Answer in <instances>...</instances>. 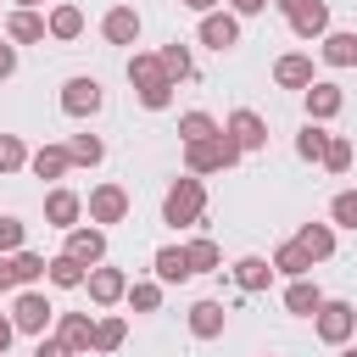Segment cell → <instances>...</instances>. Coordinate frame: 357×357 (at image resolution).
I'll return each mask as SVG.
<instances>
[{
  "label": "cell",
  "mask_w": 357,
  "mask_h": 357,
  "mask_svg": "<svg viewBox=\"0 0 357 357\" xmlns=\"http://www.w3.org/2000/svg\"><path fill=\"white\" fill-rule=\"evenodd\" d=\"M201 218H206V184H201L195 173L173 178V184H167V195H162V223L190 229V223H201Z\"/></svg>",
  "instance_id": "1"
},
{
  "label": "cell",
  "mask_w": 357,
  "mask_h": 357,
  "mask_svg": "<svg viewBox=\"0 0 357 357\" xmlns=\"http://www.w3.org/2000/svg\"><path fill=\"white\" fill-rule=\"evenodd\" d=\"M240 156H245V151H240L229 134H212V139H201V145H184V173H195V178H206V173H229Z\"/></svg>",
  "instance_id": "2"
},
{
  "label": "cell",
  "mask_w": 357,
  "mask_h": 357,
  "mask_svg": "<svg viewBox=\"0 0 357 357\" xmlns=\"http://www.w3.org/2000/svg\"><path fill=\"white\" fill-rule=\"evenodd\" d=\"M312 329H318V340H324V346H346V340L357 335V307H351V301H340V296H329V301L318 307Z\"/></svg>",
  "instance_id": "3"
},
{
  "label": "cell",
  "mask_w": 357,
  "mask_h": 357,
  "mask_svg": "<svg viewBox=\"0 0 357 357\" xmlns=\"http://www.w3.org/2000/svg\"><path fill=\"white\" fill-rule=\"evenodd\" d=\"M11 324H17V335H45L50 324H56V307L45 301V290H22L17 301H11Z\"/></svg>",
  "instance_id": "4"
},
{
  "label": "cell",
  "mask_w": 357,
  "mask_h": 357,
  "mask_svg": "<svg viewBox=\"0 0 357 357\" xmlns=\"http://www.w3.org/2000/svg\"><path fill=\"white\" fill-rule=\"evenodd\" d=\"M100 106H106V89H100L89 73H78V78H67V84H61V112H67V117H78V123H84V117H95Z\"/></svg>",
  "instance_id": "5"
},
{
  "label": "cell",
  "mask_w": 357,
  "mask_h": 357,
  "mask_svg": "<svg viewBox=\"0 0 357 357\" xmlns=\"http://www.w3.org/2000/svg\"><path fill=\"white\" fill-rule=\"evenodd\" d=\"M84 212H89L95 229H112V223L128 218V190H123V184H95L89 201H84Z\"/></svg>",
  "instance_id": "6"
},
{
  "label": "cell",
  "mask_w": 357,
  "mask_h": 357,
  "mask_svg": "<svg viewBox=\"0 0 357 357\" xmlns=\"http://www.w3.org/2000/svg\"><path fill=\"white\" fill-rule=\"evenodd\" d=\"M128 284H134V279H128L123 268L100 262V268H89V284H84V290H89L95 307H117V301H128Z\"/></svg>",
  "instance_id": "7"
},
{
  "label": "cell",
  "mask_w": 357,
  "mask_h": 357,
  "mask_svg": "<svg viewBox=\"0 0 357 357\" xmlns=\"http://www.w3.org/2000/svg\"><path fill=\"white\" fill-rule=\"evenodd\" d=\"M56 340L73 357H89L95 351V312H56Z\"/></svg>",
  "instance_id": "8"
},
{
  "label": "cell",
  "mask_w": 357,
  "mask_h": 357,
  "mask_svg": "<svg viewBox=\"0 0 357 357\" xmlns=\"http://www.w3.org/2000/svg\"><path fill=\"white\" fill-rule=\"evenodd\" d=\"M195 39H201L206 50H218V56H223V50H234V45H240V17H234V11H206V17H201V28H195Z\"/></svg>",
  "instance_id": "9"
},
{
  "label": "cell",
  "mask_w": 357,
  "mask_h": 357,
  "mask_svg": "<svg viewBox=\"0 0 357 357\" xmlns=\"http://www.w3.org/2000/svg\"><path fill=\"white\" fill-rule=\"evenodd\" d=\"M223 134L251 156V151H268V123L251 112V106H240V112H229V123H223Z\"/></svg>",
  "instance_id": "10"
},
{
  "label": "cell",
  "mask_w": 357,
  "mask_h": 357,
  "mask_svg": "<svg viewBox=\"0 0 357 357\" xmlns=\"http://www.w3.org/2000/svg\"><path fill=\"white\" fill-rule=\"evenodd\" d=\"M78 218H84V195L78 190H67V184H56V190H45V223L50 229H78Z\"/></svg>",
  "instance_id": "11"
},
{
  "label": "cell",
  "mask_w": 357,
  "mask_h": 357,
  "mask_svg": "<svg viewBox=\"0 0 357 357\" xmlns=\"http://www.w3.org/2000/svg\"><path fill=\"white\" fill-rule=\"evenodd\" d=\"M73 262H84V268H100L106 262V229H95V223H78V229H67V245H61Z\"/></svg>",
  "instance_id": "12"
},
{
  "label": "cell",
  "mask_w": 357,
  "mask_h": 357,
  "mask_svg": "<svg viewBox=\"0 0 357 357\" xmlns=\"http://www.w3.org/2000/svg\"><path fill=\"white\" fill-rule=\"evenodd\" d=\"M301 106H307V123H329V117H340V112H346V89H340V84H329V78H318V84L301 95Z\"/></svg>",
  "instance_id": "13"
},
{
  "label": "cell",
  "mask_w": 357,
  "mask_h": 357,
  "mask_svg": "<svg viewBox=\"0 0 357 357\" xmlns=\"http://www.w3.org/2000/svg\"><path fill=\"white\" fill-rule=\"evenodd\" d=\"M273 84H279V89H301V95H307V89L318 84V78H312V56H301V50H284V56L273 61Z\"/></svg>",
  "instance_id": "14"
},
{
  "label": "cell",
  "mask_w": 357,
  "mask_h": 357,
  "mask_svg": "<svg viewBox=\"0 0 357 357\" xmlns=\"http://www.w3.org/2000/svg\"><path fill=\"white\" fill-rule=\"evenodd\" d=\"M184 324H190V335H195V340H218V335H223V324H229V312H223V301L201 296V301L184 312Z\"/></svg>",
  "instance_id": "15"
},
{
  "label": "cell",
  "mask_w": 357,
  "mask_h": 357,
  "mask_svg": "<svg viewBox=\"0 0 357 357\" xmlns=\"http://www.w3.org/2000/svg\"><path fill=\"white\" fill-rule=\"evenodd\" d=\"M324 301H329V296L318 290V279H290V284H284V312H290V318H318Z\"/></svg>",
  "instance_id": "16"
},
{
  "label": "cell",
  "mask_w": 357,
  "mask_h": 357,
  "mask_svg": "<svg viewBox=\"0 0 357 357\" xmlns=\"http://www.w3.org/2000/svg\"><path fill=\"white\" fill-rule=\"evenodd\" d=\"M100 33H106V45H139V11L134 6H112L100 17Z\"/></svg>",
  "instance_id": "17"
},
{
  "label": "cell",
  "mask_w": 357,
  "mask_h": 357,
  "mask_svg": "<svg viewBox=\"0 0 357 357\" xmlns=\"http://www.w3.org/2000/svg\"><path fill=\"white\" fill-rule=\"evenodd\" d=\"M28 167H33V178H50V190H56V178L73 173V151H67V145H39V151L28 156Z\"/></svg>",
  "instance_id": "18"
},
{
  "label": "cell",
  "mask_w": 357,
  "mask_h": 357,
  "mask_svg": "<svg viewBox=\"0 0 357 357\" xmlns=\"http://www.w3.org/2000/svg\"><path fill=\"white\" fill-rule=\"evenodd\" d=\"M229 273H234V284H240L245 296H262V290L273 284V262H268V257H240Z\"/></svg>",
  "instance_id": "19"
},
{
  "label": "cell",
  "mask_w": 357,
  "mask_h": 357,
  "mask_svg": "<svg viewBox=\"0 0 357 357\" xmlns=\"http://www.w3.org/2000/svg\"><path fill=\"white\" fill-rule=\"evenodd\" d=\"M318 56H324V67H357V33L329 28V33L318 39Z\"/></svg>",
  "instance_id": "20"
},
{
  "label": "cell",
  "mask_w": 357,
  "mask_h": 357,
  "mask_svg": "<svg viewBox=\"0 0 357 357\" xmlns=\"http://www.w3.org/2000/svg\"><path fill=\"white\" fill-rule=\"evenodd\" d=\"M290 33H296V39H324V33H329V0H307V6L290 17Z\"/></svg>",
  "instance_id": "21"
},
{
  "label": "cell",
  "mask_w": 357,
  "mask_h": 357,
  "mask_svg": "<svg viewBox=\"0 0 357 357\" xmlns=\"http://www.w3.org/2000/svg\"><path fill=\"white\" fill-rule=\"evenodd\" d=\"M128 84H134V95H139V89H151V84H173V78L162 73V56H156V50H134V56H128Z\"/></svg>",
  "instance_id": "22"
},
{
  "label": "cell",
  "mask_w": 357,
  "mask_h": 357,
  "mask_svg": "<svg viewBox=\"0 0 357 357\" xmlns=\"http://www.w3.org/2000/svg\"><path fill=\"white\" fill-rule=\"evenodd\" d=\"M296 245H301L312 262H329V257H335V223H301V229H296Z\"/></svg>",
  "instance_id": "23"
},
{
  "label": "cell",
  "mask_w": 357,
  "mask_h": 357,
  "mask_svg": "<svg viewBox=\"0 0 357 357\" xmlns=\"http://www.w3.org/2000/svg\"><path fill=\"white\" fill-rule=\"evenodd\" d=\"M151 268H156V279H162V284H184V279L195 273V268H190V251H184V245H162V251L151 257Z\"/></svg>",
  "instance_id": "24"
},
{
  "label": "cell",
  "mask_w": 357,
  "mask_h": 357,
  "mask_svg": "<svg viewBox=\"0 0 357 357\" xmlns=\"http://www.w3.org/2000/svg\"><path fill=\"white\" fill-rule=\"evenodd\" d=\"M268 262H273V273H284V279H307V273L318 268V262H312V257H307V251H301L296 240L273 245V257H268Z\"/></svg>",
  "instance_id": "25"
},
{
  "label": "cell",
  "mask_w": 357,
  "mask_h": 357,
  "mask_svg": "<svg viewBox=\"0 0 357 357\" xmlns=\"http://www.w3.org/2000/svg\"><path fill=\"white\" fill-rule=\"evenodd\" d=\"M45 279H50L56 290H84V284H89V268H84V262H73L67 251H56V257H50V268H45Z\"/></svg>",
  "instance_id": "26"
},
{
  "label": "cell",
  "mask_w": 357,
  "mask_h": 357,
  "mask_svg": "<svg viewBox=\"0 0 357 357\" xmlns=\"http://www.w3.org/2000/svg\"><path fill=\"white\" fill-rule=\"evenodd\" d=\"M45 28H50V39H61V45H73L78 33H84V11L78 6H50V17H45Z\"/></svg>",
  "instance_id": "27"
},
{
  "label": "cell",
  "mask_w": 357,
  "mask_h": 357,
  "mask_svg": "<svg viewBox=\"0 0 357 357\" xmlns=\"http://www.w3.org/2000/svg\"><path fill=\"white\" fill-rule=\"evenodd\" d=\"M45 33H50V28H45L39 11H11V17H6V39H11V45H39Z\"/></svg>",
  "instance_id": "28"
},
{
  "label": "cell",
  "mask_w": 357,
  "mask_h": 357,
  "mask_svg": "<svg viewBox=\"0 0 357 357\" xmlns=\"http://www.w3.org/2000/svg\"><path fill=\"white\" fill-rule=\"evenodd\" d=\"M212 134H223V123H218L212 112H184V117H178V139H184V145H201V139H212Z\"/></svg>",
  "instance_id": "29"
},
{
  "label": "cell",
  "mask_w": 357,
  "mask_h": 357,
  "mask_svg": "<svg viewBox=\"0 0 357 357\" xmlns=\"http://www.w3.org/2000/svg\"><path fill=\"white\" fill-rule=\"evenodd\" d=\"M324 151H329V128H324V123H307V128L296 134V156H301V162H324Z\"/></svg>",
  "instance_id": "30"
},
{
  "label": "cell",
  "mask_w": 357,
  "mask_h": 357,
  "mask_svg": "<svg viewBox=\"0 0 357 357\" xmlns=\"http://www.w3.org/2000/svg\"><path fill=\"white\" fill-rule=\"evenodd\" d=\"M67 151H73V167H100V162H106L100 134H73V139H67Z\"/></svg>",
  "instance_id": "31"
},
{
  "label": "cell",
  "mask_w": 357,
  "mask_h": 357,
  "mask_svg": "<svg viewBox=\"0 0 357 357\" xmlns=\"http://www.w3.org/2000/svg\"><path fill=\"white\" fill-rule=\"evenodd\" d=\"M184 251H190V268H195V273H218V268H223V251H218V240H206V234H195Z\"/></svg>",
  "instance_id": "32"
},
{
  "label": "cell",
  "mask_w": 357,
  "mask_h": 357,
  "mask_svg": "<svg viewBox=\"0 0 357 357\" xmlns=\"http://www.w3.org/2000/svg\"><path fill=\"white\" fill-rule=\"evenodd\" d=\"M128 340V324L117 318V312H106V318H95V351H117Z\"/></svg>",
  "instance_id": "33"
},
{
  "label": "cell",
  "mask_w": 357,
  "mask_h": 357,
  "mask_svg": "<svg viewBox=\"0 0 357 357\" xmlns=\"http://www.w3.org/2000/svg\"><path fill=\"white\" fill-rule=\"evenodd\" d=\"M11 268H17V284H28V290H33V284L45 279V268H50V257H39V251H17V257H11Z\"/></svg>",
  "instance_id": "34"
},
{
  "label": "cell",
  "mask_w": 357,
  "mask_h": 357,
  "mask_svg": "<svg viewBox=\"0 0 357 357\" xmlns=\"http://www.w3.org/2000/svg\"><path fill=\"white\" fill-rule=\"evenodd\" d=\"M128 307L134 312H156L162 307V279H134L128 284Z\"/></svg>",
  "instance_id": "35"
},
{
  "label": "cell",
  "mask_w": 357,
  "mask_h": 357,
  "mask_svg": "<svg viewBox=\"0 0 357 357\" xmlns=\"http://www.w3.org/2000/svg\"><path fill=\"white\" fill-rule=\"evenodd\" d=\"M156 56H162V73H167L173 84H178V78H190V45H178V39H173V45H162Z\"/></svg>",
  "instance_id": "36"
},
{
  "label": "cell",
  "mask_w": 357,
  "mask_h": 357,
  "mask_svg": "<svg viewBox=\"0 0 357 357\" xmlns=\"http://www.w3.org/2000/svg\"><path fill=\"white\" fill-rule=\"evenodd\" d=\"M329 223H335V229H357V190H335V201H329Z\"/></svg>",
  "instance_id": "37"
},
{
  "label": "cell",
  "mask_w": 357,
  "mask_h": 357,
  "mask_svg": "<svg viewBox=\"0 0 357 357\" xmlns=\"http://www.w3.org/2000/svg\"><path fill=\"white\" fill-rule=\"evenodd\" d=\"M28 145H22V134H0V173H17V167H28Z\"/></svg>",
  "instance_id": "38"
},
{
  "label": "cell",
  "mask_w": 357,
  "mask_h": 357,
  "mask_svg": "<svg viewBox=\"0 0 357 357\" xmlns=\"http://www.w3.org/2000/svg\"><path fill=\"white\" fill-rule=\"evenodd\" d=\"M318 167H329V173H351V139H346V134H329V151H324Z\"/></svg>",
  "instance_id": "39"
},
{
  "label": "cell",
  "mask_w": 357,
  "mask_h": 357,
  "mask_svg": "<svg viewBox=\"0 0 357 357\" xmlns=\"http://www.w3.org/2000/svg\"><path fill=\"white\" fill-rule=\"evenodd\" d=\"M22 240H28L22 218H11V212H6V218H0V257H17V251H28Z\"/></svg>",
  "instance_id": "40"
},
{
  "label": "cell",
  "mask_w": 357,
  "mask_h": 357,
  "mask_svg": "<svg viewBox=\"0 0 357 357\" xmlns=\"http://www.w3.org/2000/svg\"><path fill=\"white\" fill-rule=\"evenodd\" d=\"M173 89H178V84H151V89H139V106H145V112H167V106H173Z\"/></svg>",
  "instance_id": "41"
},
{
  "label": "cell",
  "mask_w": 357,
  "mask_h": 357,
  "mask_svg": "<svg viewBox=\"0 0 357 357\" xmlns=\"http://www.w3.org/2000/svg\"><path fill=\"white\" fill-rule=\"evenodd\" d=\"M33 357H73V351H67L56 335H39V340H33Z\"/></svg>",
  "instance_id": "42"
},
{
  "label": "cell",
  "mask_w": 357,
  "mask_h": 357,
  "mask_svg": "<svg viewBox=\"0 0 357 357\" xmlns=\"http://www.w3.org/2000/svg\"><path fill=\"white\" fill-rule=\"evenodd\" d=\"M11 73H17V45H11V39H0V84H6Z\"/></svg>",
  "instance_id": "43"
},
{
  "label": "cell",
  "mask_w": 357,
  "mask_h": 357,
  "mask_svg": "<svg viewBox=\"0 0 357 357\" xmlns=\"http://www.w3.org/2000/svg\"><path fill=\"white\" fill-rule=\"evenodd\" d=\"M268 6H273V0H229L234 17H257V11H268Z\"/></svg>",
  "instance_id": "44"
},
{
  "label": "cell",
  "mask_w": 357,
  "mask_h": 357,
  "mask_svg": "<svg viewBox=\"0 0 357 357\" xmlns=\"http://www.w3.org/2000/svg\"><path fill=\"white\" fill-rule=\"evenodd\" d=\"M11 340H17V324H11V312H0V357L11 351Z\"/></svg>",
  "instance_id": "45"
},
{
  "label": "cell",
  "mask_w": 357,
  "mask_h": 357,
  "mask_svg": "<svg viewBox=\"0 0 357 357\" xmlns=\"http://www.w3.org/2000/svg\"><path fill=\"white\" fill-rule=\"evenodd\" d=\"M6 290H17V268H11V257H0V296Z\"/></svg>",
  "instance_id": "46"
},
{
  "label": "cell",
  "mask_w": 357,
  "mask_h": 357,
  "mask_svg": "<svg viewBox=\"0 0 357 357\" xmlns=\"http://www.w3.org/2000/svg\"><path fill=\"white\" fill-rule=\"evenodd\" d=\"M301 6H307V0H273V11H284V22H290V17L301 11Z\"/></svg>",
  "instance_id": "47"
},
{
  "label": "cell",
  "mask_w": 357,
  "mask_h": 357,
  "mask_svg": "<svg viewBox=\"0 0 357 357\" xmlns=\"http://www.w3.org/2000/svg\"><path fill=\"white\" fill-rule=\"evenodd\" d=\"M178 6H190V11H201V17H206V11H218L223 0H178Z\"/></svg>",
  "instance_id": "48"
},
{
  "label": "cell",
  "mask_w": 357,
  "mask_h": 357,
  "mask_svg": "<svg viewBox=\"0 0 357 357\" xmlns=\"http://www.w3.org/2000/svg\"><path fill=\"white\" fill-rule=\"evenodd\" d=\"M39 6H45V0H17V11H39Z\"/></svg>",
  "instance_id": "49"
},
{
  "label": "cell",
  "mask_w": 357,
  "mask_h": 357,
  "mask_svg": "<svg viewBox=\"0 0 357 357\" xmlns=\"http://www.w3.org/2000/svg\"><path fill=\"white\" fill-rule=\"evenodd\" d=\"M340 357H357V351H340Z\"/></svg>",
  "instance_id": "50"
},
{
  "label": "cell",
  "mask_w": 357,
  "mask_h": 357,
  "mask_svg": "<svg viewBox=\"0 0 357 357\" xmlns=\"http://www.w3.org/2000/svg\"><path fill=\"white\" fill-rule=\"evenodd\" d=\"M262 357H268V351H262Z\"/></svg>",
  "instance_id": "51"
}]
</instances>
